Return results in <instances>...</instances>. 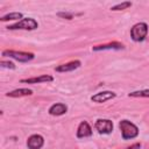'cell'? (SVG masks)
I'll return each instance as SVG.
<instances>
[{
    "mask_svg": "<svg viewBox=\"0 0 149 149\" xmlns=\"http://www.w3.org/2000/svg\"><path fill=\"white\" fill-rule=\"evenodd\" d=\"M119 128L121 130V136L123 140H132L139 135V128L136 125L128 120H121L119 122Z\"/></svg>",
    "mask_w": 149,
    "mask_h": 149,
    "instance_id": "6da1fadb",
    "label": "cell"
},
{
    "mask_svg": "<svg viewBox=\"0 0 149 149\" xmlns=\"http://www.w3.org/2000/svg\"><path fill=\"white\" fill-rule=\"evenodd\" d=\"M23 19V14L20 13V12H12V13H8L3 16L0 17V21L2 22H6V21H14V20H17V21H21Z\"/></svg>",
    "mask_w": 149,
    "mask_h": 149,
    "instance_id": "5bb4252c",
    "label": "cell"
},
{
    "mask_svg": "<svg viewBox=\"0 0 149 149\" xmlns=\"http://www.w3.org/2000/svg\"><path fill=\"white\" fill-rule=\"evenodd\" d=\"M132 5L133 3L130 1H123V2H120V3H116V5L112 6L111 7V10H114V12H116V10H123V9H127V8L132 7Z\"/></svg>",
    "mask_w": 149,
    "mask_h": 149,
    "instance_id": "2e32d148",
    "label": "cell"
},
{
    "mask_svg": "<svg viewBox=\"0 0 149 149\" xmlns=\"http://www.w3.org/2000/svg\"><path fill=\"white\" fill-rule=\"evenodd\" d=\"M44 146V137L40 134H33L27 140L28 149H41Z\"/></svg>",
    "mask_w": 149,
    "mask_h": 149,
    "instance_id": "52a82bcc",
    "label": "cell"
},
{
    "mask_svg": "<svg viewBox=\"0 0 149 149\" xmlns=\"http://www.w3.org/2000/svg\"><path fill=\"white\" fill-rule=\"evenodd\" d=\"M0 66L1 68H6V69H10V70H14L15 69V64L10 61H1L0 62Z\"/></svg>",
    "mask_w": 149,
    "mask_h": 149,
    "instance_id": "e0dca14e",
    "label": "cell"
},
{
    "mask_svg": "<svg viewBox=\"0 0 149 149\" xmlns=\"http://www.w3.org/2000/svg\"><path fill=\"white\" fill-rule=\"evenodd\" d=\"M128 97H132V98H149V88L148 90H139V91L129 92Z\"/></svg>",
    "mask_w": 149,
    "mask_h": 149,
    "instance_id": "9a60e30c",
    "label": "cell"
},
{
    "mask_svg": "<svg viewBox=\"0 0 149 149\" xmlns=\"http://www.w3.org/2000/svg\"><path fill=\"white\" fill-rule=\"evenodd\" d=\"M140 148H141V143H134L130 147H126L123 149H140Z\"/></svg>",
    "mask_w": 149,
    "mask_h": 149,
    "instance_id": "d6986e66",
    "label": "cell"
},
{
    "mask_svg": "<svg viewBox=\"0 0 149 149\" xmlns=\"http://www.w3.org/2000/svg\"><path fill=\"white\" fill-rule=\"evenodd\" d=\"M38 27V23L33 17H23L21 21H17L13 24H9L7 29L9 30H35Z\"/></svg>",
    "mask_w": 149,
    "mask_h": 149,
    "instance_id": "3957f363",
    "label": "cell"
},
{
    "mask_svg": "<svg viewBox=\"0 0 149 149\" xmlns=\"http://www.w3.org/2000/svg\"><path fill=\"white\" fill-rule=\"evenodd\" d=\"M92 127L90 126V123L87 121H81L79 125H78V128H77V137L78 139H85V137H90L92 136Z\"/></svg>",
    "mask_w": 149,
    "mask_h": 149,
    "instance_id": "ba28073f",
    "label": "cell"
},
{
    "mask_svg": "<svg viewBox=\"0 0 149 149\" xmlns=\"http://www.w3.org/2000/svg\"><path fill=\"white\" fill-rule=\"evenodd\" d=\"M58 16L63 17V19H66V20H72L73 19V14L72 13H65V12H59L57 13Z\"/></svg>",
    "mask_w": 149,
    "mask_h": 149,
    "instance_id": "ac0fdd59",
    "label": "cell"
},
{
    "mask_svg": "<svg viewBox=\"0 0 149 149\" xmlns=\"http://www.w3.org/2000/svg\"><path fill=\"white\" fill-rule=\"evenodd\" d=\"M31 94H33V91L30 88H16V90H13L10 92H7L6 97L21 98V97H28V95H31Z\"/></svg>",
    "mask_w": 149,
    "mask_h": 149,
    "instance_id": "4fadbf2b",
    "label": "cell"
},
{
    "mask_svg": "<svg viewBox=\"0 0 149 149\" xmlns=\"http://www.w3.org/2000/svg\"><path fill=\"white\" fill-rule=\"evenodd\" d=\"M54 80V77L50 74H41V76H36V77H30V78H26V79H21V83H26V84H40V83H50Z\"/></svg>",
    "mask_w": 149,
    "mask_h": 149,
    "instance_id": "30bf717a",
    "label": "cell"
},
{
    "mask_svg": "<svg viewBox=\"0 0 149 149\" xmlns=\"http://www.w3.org/2000/svg\"><path fill=\"white\" fill-rule=\"evenodd\" d=\"M115 97H116V94L113 91H101V92L93 94L91 97V100L93 102H97V104H102V102H106L111 99H114Z\"/></svg>",
    "mask_w": 149,
    "mask_h": 149,
    "instance_id": "8992f818",
    "label": "cell"
},
{
    "mask_svg": "<svg viewBox=\"0 0 149 149\" xmlns=\"http://www.w3.org/2000/svg\"><path fill=\"white\" fill-rule=\"evenodd\" d=\"M148 35V24L146 22H137L130 28V37L134 42H142Z\"/></svg>",
    "mask_w": 149,
    "mask_h": 149,
    "instance_id": "7a4b0ae2",
    "label": "cell"
},
{
    "mask_svg": "<svg viewBox=\"0 0 149 149\" xmlns=\"http://www.w3.org/2000/svg\"><path fill=\"white\" fill-rule=\"evenodd\" d=\"M94 128L99 134H109L113 130V122L109 119H98L94 123Z\"/></svg>",
    "mask_w": 149,
    "mask_h": 149,
    "instance_id": "5b68a950",
    "label": "cell"
},
{
    "mask_svg": "<svg viewBox=\"0 0 149 149\" xmlns=\"http://www.w3.org/2000/svg\"><path fill=\"white\" fill-rule=\"evenodd\" d=\"M125 49V45L120 42H109L106 44H100V45H95L92 48L93 51H101V50H121Z\"/></svg>",
    "mask_w": 149,
    "mask_h": 149,
    "instance_id": "7c38bea8",
    "label": "cell"
},
{
    "mask_svg": "<svg viewBox=\"0 0 149 149\" xmlns=\"http://www.w3.org/2000/svg\"><path fill=\"white\" fill-rule=\"evenodd\" d=\"M2 56L5 57H9V58H13L17 62H21V63H27V62H30L35 58V55L33 52H26V51H16V50H3Z\"/></svg>",
    "mask_w": 149,
    "mask_h": 149,
    "instance_id": "277c9868",
    "label": "cell"
},
{
    "mask_svg": "<svg viewBox=\"0 0 149 149\" xmlns=\"http://www.w3.org/2000/svg\"><path fill=\"white\" fill-rule=\"evenodd\" d=\"M80 65H81V62L79 59H74V61H71V62H68V63L56 66L55 71L56 72H69V71H73L76 69H78Z\"/></svg>",
    "mask_w": 149,
    "mask_h": 149,
    "instance_id": "9c48e42d",
    "label": "cell"
},
{
    "mask_svg": "<svg viewBox=\"0 0 149 149\" xmlns=\"http://www.w3.org/2000/svg\"><path fill=\"white\" fill-rule=\"evenodd\" d=\"M66 112H68V106L63 102L52 104L48 109V113L50 115H54V116H61V115L65 114Z\"/></svg>",
    "mask_w": 149,
    "mask_h": 149,
    "instance_id": "8fae6325",
    "label": "cell"
}]
</instances>
